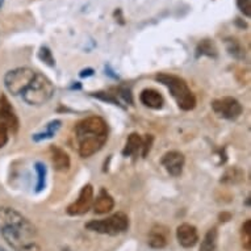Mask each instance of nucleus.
Here are the masks:
<instances>
[{"label": "nucleus", "mask_w": 251, "mask_h": 251, "mask_svg": "<svg viewBox=\"0 0 251 251\" xmlns=\"http://www.w3.org/2000/svg\"><path fill=\"white\" fill-rule=\"evenodd\" d=\"M94 212L98 214H105L108 212H111L115 208V200L111 195L108 194L107 191L101 190L100 194L98 195V198L94 199V204H92Z\"/></svg>", "instance_id": "nucleus-13"}, {"label": "nucleus", "mask_w": 251, "mask_h": 251, "mask_svg": "<svg viewBox=\"0 0 251 251\" xmlns=\"http://www.w3.org/2000/svg\"><path fill=\"white\" fill-rule=\"evenodd\" d=\"M9 138V130L8 128L3 125V124L0 123V149L4 148L7 142H8Z\"/></svg>", "instance_id": "nucleus-25"}, {"label": "nucleus", "mask_w": 251, "mask_h": 251, "mask_svg": "<svg viewBox=\"0 0 251 251\" xmlns=\"http://www.w3.org/2000/svg\"><path fill=\"white\" fill-rule=\"evenodd\" d=\"M237 7L246 17L251 16V0H237Z\"/></svg>", "instance_id": "nucleus-23"}, {"label": "nucleus", "mask_w": 251, "mask_h": 251, "mask_svg": "<svg viewBox=\"0 0 251 251\" xmlns=\"http://www.w3.org/2000/svg\"><path fill=\"white\" fill-rule=\"evenodd\" d=\"M185 158L180 151L173 150V151L166 152L162 158V166L165 167L166 171L173 175V176H179L183 173Z\"/></svg>", "instance_id": "nucleus-10"}, {"label": "nucleus", "mask_w": 251, "mask_h": 251, "mask_svg": "<svg viewBox=\"0 0 251 251\" xmlns=\"http://www.w3.org/2000/svg\"><path fill=\"white\" fill-rule=\"evenodd\" d=\"M36 71L28 67H19L9 70L4 76V87L13 96L23 95L29 84L33 80Z\"/></svg>", "instance_id": "nucleus-6"}, {"label": "nucleus", "mask_w": 251, "mask_h": 251, "mask_svg": "<svg viewBox=\"0 0 251 251\" xmlns=\"http://www.w3.org/2000/svg\"><path fill=\"white\" fill-rule=\"evenodd\" d=\"M217 239L218 233L217 229H210L205 234L204 239H202L201 246H200V251H217Z\"/></svg>", "instance_id": "nucleus-17"}, {"label": "nucleus", "mask_w": 251, "mask_h": 251, "mask_svg": "<svg viewBox=\"0 0 251 251\" xmlns=\"http://www.w3.org/2000/svg\"><path fill=\"white\" fill-rule=\"evenodd\" d=\"M38 58H40L44 63H46L48 66L53 67L54 65H55L53 54H51V51H50V49L48 46H42L41 49H40V51H38Z\"/></svg>", "instance_id": "nucleus-22"}, {"label": "nucleus", "mask_w": 251, "mask_h": 251, "mask_svg": "<svg viewBox=\"0 0 251 251\" xmlns=\"http://www.w3.org/2000/svg\"><path fill=\"white\" fill-rule=\"evenodd\" d=\"M151 144H152V137L151 136H146L144 138V152H142V156H146L150 152V149H151Z\"/></svg>", "instance_id": "nucleus-26"}, {"label": "nucleus", "mask_w": 251, "mask_h": 251, "mask_svg": "<svg viewBox=\"0 0 251 251\" xmlns=\"http://www.w3.org/2000/svg\"><path fill=\"white\" fill-rule=\"evenodd\" d=\"M140 100L145 107L151 108V109H161L165 104L163 96L158 91L151 90V88H146V90L142 91L140 95Z\"/></svg>", "instance_id": "nucleus-14"}, {"label": "nucleus", "mask_w": 251, "mask_h": 251, "mask_svg": "<svg viewBox=\"0 0 251 251\" xmlns=\"http://www.w3.org/2000/svg\"><path fill=\"white\" fill-rule=\"evenodd\" d=\"M75 140L79 155L90 158L101 150L108 140V125L99 116L82 120L75 126Z\"/></svg>", "instance_id": "nucleus-2"}, {"label": "nucleus", "mask_w": 251, "mask_h": 251, "mask_svg": "<svg viewBox=\"0 0 251 251\" xmlns=\"http://www.w3.org/2000/svg\"><path fill=\"white\" fill-rule=\"evenodd\" d=\"M92 74H94V70H92V69H87V70H83L82 73H80V76L84 78V76H90V75Z\"/></svg>", "instance_id": "nucleus-27"}, {"label": "nucleus", "mask_w": 251, "mask_h": 251, "mask_svg": "<svg viewBox=\"0 0 251 251\" xmlns=\"http://www.w3.org/2000/svg\"><path fill=\"white\" fill-rule=\"evenodd\" d=\"M50 154H51V162L57 171H61V173L69 171L71 166L70 156L63 149L58 146H50Z\"/></svg>", "instance_id": "nucleus-12"}, {"label": "nucleus", "mask_w": 251, "mask_h": 251, "mask_svg": "<svg viewBox=\"0 0 251 251\" xmlns=\"http://www.w3.org/2000/svg\"><path fill=\"white\" fill-rule=\"evenodd\" d=\"M155 79L169 88L170 94L176 101L177 107L183 111H192L196 107V98L188 84L181 78L173 74H158Z\"/></svg>", "instance_id": "nucleus-3"}, {"label": "nucleus", "mask_w": 251, "mask_h": 251, "mask_svg": "<svg viewBox=\"0 0 251 251\" xmlns=\"http://www.w3.org/2000/svg\"><path fill=\"white\" fill-rule=\"evenodd\" d=\"M86 227L92 231L100 233V234L117 235L128 230L129 218L125 213L119 212L105 220H94L87 224Z\"/></svg>", "instance_id": "nucleus-5"}, {"label": "nucleus", "mask_w": 251, "mask_h": 251, "mask_svg": "<svg viewBox=\"0 0 251 251\" xmlns=\"http://www.w3.org/2000/svg\"><path fill=\"white\" fill-rule=\"evenodd\" d=\"M144 152V138L137 134V133H132L128 137L126 145L123 150L124 156H138V154L142 155Z\"/></svg>", "instance_id": "nucleus-15"}, {"label": "nucleus", "mask_w": 251, "mask_h": 251, "mask_svg": "<svg viewBox=\"0 0 251 251\" xmlns=\"http://www.w3.org/2000/svg\"><path fill=\"white\" fill-rule=\"evenodd\" d=\"M242 233L246 235V238H245V247H246L247 250H250V245H251V221L250 220H247L246 223L243 224V227H242Z\"/></svg>", "instance_id": "nucleus-24"}, {"label": "nucleus", "mask_w": 251, "mask_h": 251, "mask_svg": "<svg viewBox=\"0 0 251 251\" xmlns=\"http://www.w3.org/2000/svg\"><path fill=\"white\" fill-rule=\"evenodd\" d=\"M3 4H4V0H0V8L3 7Z\"/></svg>", "instance_id": "nucleus-28"}, {"label": "nucleus", "mask_w": 251, "mask_h": 251, "mask_svg": "<svg viewBox=\"0 0 251 251\" xmlns=\"http://www.w3.org/2000/svg\"><path fill=\"white\" fill-rule=\"evenodd\" d=\"M212 109L218 117L225 120H235L242 115L243 108L238 100L230 96L223 98V99L214 100L212 103Z\"/></svg>", "instance_id": "nucleus-7"}, {"label": "nucleus", "mask_w": 251, "mask_h": 251, "mask_svg": "<svg viewBox=\"0 0 251 251\" xmlns=\"http://www.w3.org/2000/svg\"><path fill=\"white\" fill-rule=\"evenodd\" d=\"M0 234L15 251H40L36 226L13 208H0Z\"/></svg>", "instance_id": "nucleus-1"}, {"label": "nucleus", "mask_w": 251, "mask_h": 251, "mask_svg": "<svg viewBox=\"0 0 251 251\" xmlns=\"http://www.w3.org/2000/svg\"><path fill=\"white\" fill-rule=\"evenodd\" d=\"M61 120H53V121H50L42 132L34 134L33 141L34 142H41V141H46L50 140V138H53V137L58 133V130L61 129Z\"/></svg>", "instance_id": "nucleus-16"}, {"label": "nucleus", "mask_w": 251, "mask_h": 251, "mask_svg": "<svg viewBox=\"0 0 251 251\" xmlns=\"http://www.w3.org/2000/svg\"><path fill=\"white\" fill-rule=\"evenodd\" d=\"M198 57L199 55H208V57H214L216 55V48L209 40H204L199 44L198 49Z\"/></svg>", "instance_id": "nucleus-21"}, {"label": "nucleus", "mask_w": 251, "mask_h": 251, "mask_svg": "<svg viewBox=\"0 0 251 251\" xmlns=\"http://www.w3.org/2000/svg\"><path fill=\"white\" fill-rule=\"evenodd\" d=\"M54 92H55V87L53 82L46 75L36 73L32 83L29 84V87L23 92L21 96L28 105L40 107L53 98Z\"/></svg>", "instance_id": "nucleus-4"}, {"label": "nucleus", "mask_w": 251, "mask_h": 251, "mask_svg": "<svg viewBox=\"0 0 251 251\" xmlns=\"http://www.w3.org/2000/svg\"><path fill=\"white\" fill-rule=\"evenodd\" d=\"M0 123L8 128L9 133H16L19 130V119L4 95L0 96Z\"/></svg>", "instance_id": "nucleus-9"}, {"label": "nucleus", "mask_w": 251, "mask_h": 251, "mask_svg": "<svg viewBox=\"0 0 251 251\" xmlns=\"http://www.w3.org/2000/svg\"><path fill=\"white\" fill-rule=\"evenodd\" d=\"M0 251H8V250H5V249H3V247H0Z\"/></svg>", "instance_id": "nucleus-29"}, {"label": "nucleus", "mask_w": 251, "mask_h": 251, "mask_svg": "<svg viewBox=\"0 0 251 251\" xmlns=\"http://www.w3.org/2000/svg\"><path fill=\"white\" fill-rule=\"evenodd\" d=\"M92 204H94V188L91 184H86L79 192L76 201L69 205L67 213L70 216H82L92 208Z\"/></svg>", "instance_id": "nucleus-8"}, {"label": "nucleus", "mask_w": 251, "mask_h": 251, "mask_svg": "<svg viewBox=\"0 0 251 251\" xmlns=\"http://www.w3.org/2000/svg\"><path fill=\"white\" fill-rule=\"evenodd\" d=\"M176 238L183 247H194L199 241L198 230L191 224H181L176 229Z\"/></svg>", "instance_id": "nucleus-11"}, {"label": "nucleus", "mask_w": 251, "mask_h": 251, "mask_svg": "<svg viewBox=\"0 0 251 251\" xmlns=\"http://www.w3.org/2000/svg\"><path fill=\"white\" fill-rule=\"evenodd\" d=\"M36 173H37V185H36V192H41L46 185V166L41 162L36 163Z\"/></svg>", "instance_id": "nucleus-19"}, {"label": "nucleus", "mask_w": 251, "mask_h": 251, "mask_svg": "<svg viewBox=\"0 0 251 251\" xmlns=\"http://www.w3.org/2000/svg\"><path fill=\"white\" fill-rule=\"evenodd\" d=\"M167 243V239L161 231H151V234L149 237V245L152 247V249H163Z\"/></svg>", "instance_id": "nucleus-20"}, {"label": "nucleus", "mask_w": 251, "mask_h": 251, "mask_svg": "<svg viewBox=\"0 0 251 251\" xmlns=\"http://www.w3.org/2000/svg\"><path fill=\"white\" fill-rule=\"evenodd\" d=\"M225 46H226L227 53L234 58H237V59H243L245 58V49L235 38H226L225 40Z\"/></svg>", "instance_id": "nucleus-18"}]
</instances>
